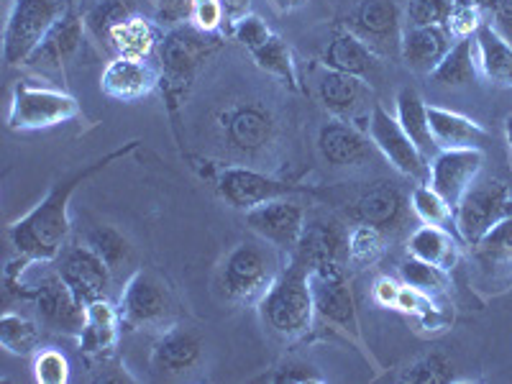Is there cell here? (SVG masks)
Wrapping results in <instances>:
<instances>
[{
  "instance_id": "cell-1",
  "label": "cell",
  "mask_w": 512,
  "mask_h": 384,
  "mask_svg": "<svg viewBox=\"0 0 512 384\" xmlns=\"http://www.w3.org/2000/svg\"><path fill=\"white\" fill-rule=\"evenodd\" d=\"M136 146H139V141H128V144L118 146L116 152L105 154L98 162L85 164V167L75 169L72 175L54 182L52 190L47 192V198L41 200L31 213H26L24 218H18L16 223L8 226V239H11L16 254L29 259V262H54V259H59V254L67 246V239H70V200L77 187L98 175L100 169H105L116 159L128 157Z\"/></svg>"
},
{
  "instance_id": "cell-2",
  "label": "cell",
  "mask_w": 512,
  "mask_h": 384,
  "mask_svg": "<svg viewBox=\"0 0 512 384\" xmlns=\"http://www.w3.org/2000/svg\"><path fill=\"white\" fill-rule=\"evenodd\" d=\"M223 47V39L218 34H205L192 24H182L169 29L162 36L157 49V70L159 88L169 105V113L175 116L177 108L185 103L187 93L195 85L200 67L205 59L213 57Z\"/></svg>"
},
{
  "instance_id": "cell-3",
  "label": "cell",
  "mask_w": 512,
  "mask_h": 384,
  "mask_svg": "<svg viewBox=\"0 0 512 384\" xmlns=\"http://www.w3.org/2000/svg\"><path fill=\"white\" fill-rule=\"evenodd\" d=\"M259 313H262L264 326L282 341L303 338L313 328L315 318L308 264L300 262L297 256H290L287 267H282L267 295L259 300Z\"/></svg>"
},
{
  "instance_id": "cell-4",
  "label": "cell",
  "mask_w": 512,
  "mask_h": 384,
  "mask_svg": "<svg viewBox=\"0 0 512 384\" xmlns=\"http://www.w3.org/2000/svg\"><path fill=\"white\" fill-rule=\"evenodd\" d=\"M282 272L280 249L269 241H241L228 251L221 267V290L236 305L259 303Z\"/></svg>"
},
{
  "instance_id": "cell-5",
  "label": "cell",
  "mask_w": 512,
  "mask_h": 384,
  "mask_svg": "<svg viewBox=\"0 0 512 384\" xmlns=\"http://www.w3.org/2000/svg\"><path fill=\"white\" fill-rule=\"evenodd\" d=\"M70 11V0H13L3 34V59L8 64H26L44 36Z\"/></svg>"
},
{
  "instance_id": "cell-6",
  "label": "cell",
  "mask_w": 512,
  "mask_h": 384,
  "mask_svg": "<svg viewBox=\"0 0 512 384\" xmlns=\"http://www.w3.org/2000/svg\"><path fill=\"white\" fill-rule=\"evenodd\" d=\"M507 218H512V187L495 177H477L454 208V226L469 246H477Z\"/></svg>"
},
{
  "instance_id": "cell-7",
  "label": "cell",
  "mask_w": 512,
  "mask_h": 384,
  "mask_svg": "<svg viewBox=\"0 0 512 384\" xmlns=\"http://www.w3.org/2000/svg\"><path fill=\"white\" fill-rule=\"evenodd\" d=\"M216 126L223 149L239 159L259 157L277 139V118L267 105L256 100L228 105L226 111L218 113Z\"/></svg>"
},
{
  "instance_id": "cell-8",
  "label": "cell",
  "mask_w": 512,
  "mask_h": 384,
  "mask_svg": "<svg viewBox=\"0 0 512 384\" xmlns=\"http://www.w3.org/2000/svg\"><path fill=\"white\" fill-rule=\"evenodd\" d=\"M118 313L126 331L164 328L175 318V297L167 282L152 269H139L128 277L118 300Z\"/></svg>"
},
{
  "instance_id": "cell-9",
  "label": "cell",
  "mask_w": 512,
  "mask_h": 384,
  "mask_svg": "<svg viewBox=\"0 0 512 384\" xmlns=\"http://www.w3.org/2000/svg\"><path fill=\"white\" fill-rule=\"evenodd\" d=\"M80 116V105L70 93L21 80L13 88L6 123L11 131H39Z\"/></svg>"
},
{
  "instance_id": "cell-10",
  "label": "cell",
  "mask_w": 512,
  "mask_h": 384,
  "mask_svg": "<svg viewBox=\"0 0 512 384\" xmlns=\"http://www.w3.org/2000/svg\"><path fill=\"white\" fill-rule=\"evenodd\" d=\"M310 292H313L315 315L341 328V331L359 336V315H356L354 295L346 282L341 262H323L308 269Z\"/></svg>"
},
{
  "instance_id": "cell-11",
  "label": "cell",
  "mask_w": 512,
  "mask_h": 384,
  "mask_svg": "<svg viewBox=\"0 0 512 384\" xmlns=\"http://www.w3.org/2000/svg\"><path fill=\"white\" fill-rule=\"evenodd\" d=\"M369 141L374 144L379 154H382L397 172L405 177H413L418 182H428V162L431 159L420 152L415 141L405 134V128L400 126L397 116H390L384 111V105L374 103L369 111L367 123Z\"/></svg>"
},
{
  "instance_id": "cell-12",
  "label": "cell",
  "mask_w": 512,
  "mask_h": 384,
  "mask_svg": "<svg viewBox=\"0 0 512 384\" xmlns=\"http://www.w3.org/2000/svg\"><path fill=\"white\" fill-rule=\"evenodd\" d=\"M216 190L228 205L236 210H251L256 205L269 203V200L287 198L292 192H300L292 182L274 180V177L256 172L251 167H241V164H228V167L218 169L216 175Z\"/></svg>"
},
{
  "instance_id": "cell-13",
  "label": "cell",
  "mask_w": 512,
  "mask_h": 384,
  "mask_svg": "<svg viewBox=\"0 0 512 384\" xmlns=\"http://www.w3.org/2000/svg\"><path fill=\"white\" fill-rule=\"evenodd\" d=\"M246 226L259 236V239L269 241L272 246L282 251V254H295L297 244L303 239L305 223V208L290 198H277L269 203L256 205V208L244 213Z\"/></svg>"
},
{
  "instance_id": "cell-14",
  "label": "cell",
  "mask_w": 512,
  "mask_h": 384,
  "mask_svg": "<svg viewBox=\"0 0 512 384\" xmlns=\"http://www.w3.org/2000/svg\"><path fill=\"white\" fill-rule=\"evenodd\" d=\"M484 167L482 149H438L428 162V185L451 208L459 205L464 192L477 182Z\"/></svg>"
},
{
  "instance_id": "cell-15",
  "label": "cell",
  "mask_w": 512,
  "mask_h": 384,
  "mask_svg": "<svg viewBox=\"0 0 512 384\" xmlns=\"http://www.w3.org/2000/svg\"><path fill=\"white\" fill-rule=\"evenodd\" d=\"M36 303L41 320L47 323L52 331L67 333V336H80L85 326V305L77 300L72 287L62 280V274H47L34 290L26 292Z\"/></svg>"
},
{
  "instance_id": "cell-16",
  "label": "cell",
  "mask_w": 512,
  "mask_h": 384,
  "mask_svg": "<svg viewBox=\"0 0 512 384\" xmlns=\"http://www.w3.org/2000/svg\"><path fill=\"white\" fill-rule=\"evenodd\" d=\"M57 272L62 274V280L72 287L82 305H90L95 300H105L108 290H111L113 272L108 264L95 254L93 246H70V249L59 254Z\"/></svg>"
},
{
  "instance_id": "cell-17",
  "label": "cell",
  "mask_w": 512,
  "mask_h": 384,
  "mask_svg": "<svg viewBox=\"0 0 512 384\" xmlns=\"http://www.w3.org/2000/svg\"><path fill=\"white\" fill-rule=\"evenodd\" d=\"M349 29L374 52H400L402 29L395 0H361L349 18Z\"/></svg>"
},
{
  "instance_id": "cell-18",
  "label": "cell",
  "mask_w": 512,
  "mask_h": 384,
  "mask_svg": "<svg viewBox=\"0 0 512 384\" xmlns=\"http://www.w3.org/2000/svg\"><path fill=\"white\" fill-rule=\"evenodd\" d=\"M159 85V70L149 59L113 57L100 77V90L111 100L134 103Z\"/></svg>"
},
{
  "instance_id": "cell-19",
  "label": "cell",
  "mask_w": 512,
  "mask_h": 384,
  "mask_svg": "<svg viewBox=\"0 0 512 384\" xmlns=\"http://www.w3.org/2000/svg\"><path fill=\"white\" fill-rule=\"evenodd\" d=\"M351 216L359 223L382 228L384 233L400 231L405 218H408V200L390 182H377L351 200Z\"/></svg>"
},
{
  "instance_id": "cell-20",
  "label": "cell",
  "mask_w": 512,
  "mask_h": 384,
  "mask_svg": "<svg viewBox=\"0 0 512 384\" xmlns=\"http://www.w3.org/2000/svg\"><path fill=\"white\" fill-rule=\"evenodd\" d=\"M203 364V341L187 328H167L152 349V369L167 377H182Z\"/></svg>"
},
{
  "instance_id": "cell-21",
  "label": "cell",
  "mask_w": 512,
  "mask_h": 384,
  "mask_svg": "<svg viewBox=\"0 0 512 384\" xmlns=\"http://www.w3.org/2000/svg\"><path fill=\"white\" fill-rule=\"evenodd\" d=\"M82 36H85V18L70 11L44 36L39 49L26 59V64L34 70H64L82 49Z\"/></svg>"
},
{
  "instance_id": "cell-22",
  "label": "cell",
  "mask_w": 512,
  "mask_h": 384,
  "mask_svg": "<svg viewBox=\"0 0 512 384\" xmlns=\"http://www.w3.org/2000/svg\"><path fill=\"white\" fill-rule=\"evenodd\" d=\"M369 134L349 121H328L318 131V152L331 167H356L372 154Z\"/></svg>"
},
{
  "instance_id": "cell-23",
  "label": "cell",
  "mask_w": 512,
  "mask_h": 384,
  "mask_svg": "<svg viewBox=\"0 0 512 384\" xmlns=\"http://www.w3.org/2000/svg\"><path fill=\"white\" fill-rule=\"evenodd\" d=\"M290 256H297L300 262L308 264V269L323 262L344 264V256L349 259V236L333 218H315L305 223L303 239Z\"/></svg>"
},
{
  "instance_id": "cell-24",
  "label": "cell",
  "mask_w": 512,
  "mask_h": 384,
  "mask_svg": "<svg viewBox=\"0 0 512 384\" xmlns=\"http://www.w3.org/2000/svg\"><path fill=\"white\" fill-rule=\"evenodd\" d=\"M446 26H410L402 31L400 57L418 75H431L454 44Z\"/></svg>"
},
{
  "instance_id": "cell-25",
  "label": "cell",
  "mask_w": 512,
  "mask_h": 384,
  "mask_svg": "<svg viewBox=\"0 0 512 384\" xmlns=\"http://www.w3.org/2000/svg\"><path fill=\"white\" fill-rule=\"evenodd\" d=\"M318 98L328 113L356 126L359 113L364 111V103H367V82L356 75L328 70L318 80Z\"/></svg>"
},
{
  "instance_id": "cell-26",
  "label": "cell",
  "mask_w": 512,
  "mask_h": 384,
  "mask_svg": "<svg viewBox=\"0 0 512 384\" xmlns=\"http://www.w3.org/2000/svg\"><path fill=\"white\" fill-rule=\"evenodd\" d=\"M123 331L121 313L111 300H95L85 305V326L80 331V349L88 356L111 354L118 344V336Z\"/></svg>"
},
{
  "instance_id": "cell-27",
  "label": "cell",
  "mask_w": 512,
  "mask_h": 384,
  "mask_svg": "<svg viewBox=\"0 0 512 384\" xmlns=\"http://www.w3.org/2000/svg\"><path fill=\"white\" fill-rule=\"evenodd\" d=\"M428 123H431V134L438 149H482L487 141L484 126L448 108L428 105Z\"/></svg>"
},
{
  "instance_id": "cell-28",
  "label": "cell",
  "mask_w": 512,
  "mask_h": 384,
  "mask_svg": "<svg viewBox=\"0 0 512 384\" xmlns=\"http://www.w3.org/2000/svg\"><path fill=\"white\" fill-rule=\"evenodd\" d=\"M323 64L328 70L346 72V75L369 77L379 67V54L369 47L367 41L359 39L354 31H338L323 54Z\"/></svg>"
},
{
  "instance_id": "cell-29",
  "label": "cell",
  "mask_w": 512,
  "mask_h": 384,
  "mask_svg": "<svg viewBox=\"0 0 512 384\" xmlns=\"http://www.w3.org/2000/svg\"><path fill=\"white\" fill-rule=\"evenodd\" d=\"M479 75L500 88H512V44L492 24H482L474 34Z\"/></svg>"
},
{
  "instance_id": "cell-30",
  "label": "cell",
  "mask_w": 512,
  "mask_h": 384,
  "mask_svg": "<svg viewBox=\"0 0 512 384\" xmlns=\"http://www.w3.org/2000/svg\"><path fill=\"white\" fill-rule=\"evenodd\" d=\"M162 36L164 34L159 31V24L144 16H131L111 31L108 47L116 52V57L149 59L159 49Z\"/></svg>"
},
{
  "instance_id": "cell-31",
  "label": "cell",
  "mask_w": 512,
  "mask_h": 384,
  "mask_svg": "<svg viewBox=\"0 0 512 384\" xmlns=\"http://www.w3.org/2000/svg\"><path fill=\"white\" fill-rule=\"evenodd\" d=\"M408 254L418 256L423 262L433 264V267L443 269V272H451V269L459 264V244L448 233V228L441 226H420L418 231L410 233L408 239Z\"/></svg>"
},
{
  "instance_id": "cell-32",
  "label": "cell",
  "mask_w": 512,
  "mask_h": 384,
  "mask_svg": "<svg viewBox=\"0 0 512 384\" xmlns=\"http://www.w3.org/2000/svg\"><path fill=\"white\" fill-rule=\"evenodd\" d=\"M479 77L477 64V47H474V36H464L451 44L446 57L438 62L436 70L431 72V80L441 88H464L469 82Z\"/></svg>"
},
{
  "instance_id": "cell-33",
  "label": "cell",
  "mask_w": 512,
  "mask_h": 384,
  "mask_svg": "<svg viewBox=\"0 0 512 384\" xmlns=\"http://www.w3.org/2000/svg\"><path fill=\"white\" fill-rule=\"evenodd\" d=\"M397 103V121L405 128V134L415 141L420 152L431 159L438 152L436 141L431 134V123H428V105L415 93L413 88H402L395 98Z\"/></svg>"
},
{
  "instance_id": "cell-34",
  "label": "cell",
  "mask_w": 512,
  "mask_h": 384,
  "mask_svg": "<svg viewBox=\"0 0 512 384\" xmlns=\"http://www.w3.org/2000/svg\"><path fill=\"white\" fill-rule=\"evenodd\" d=\"M0 344L13 356H34L41 344V328L31 318L6 310L0 318Z\"/></svg>"
},
{
  "instance_id": "cell-35",
  "label": "cell",
  "mask_w": 512,
  "mask_h": 384,
  "mask_svg": "<svg viewBox=\"0 0 512 384\" xmlns=\"http://www.w3.org/2000/svg\"><path fill=\"white\" fill-rule=\"evenodd\" d=\"M254 57L256 67L264 70L267 75L277 77L280 82H285L290 90H300V77H297V67H295V59H292L290 47H287L285 41L280 36L274 34L267 44L251 52Z\"/></svg>"
},
{
  "instance_id": "cell-36",
  "label": "cell",
  "mask_w": 512,
  "mask_h": 384,
  "mask_svg": "<svg viewBox=\"0 0 512 384\" xmlns=\"http://www.w3.org/2000/svg\"><path fill=\"white\" fill-rule=\"evenodd\" d=\"M88 246H93L95 254L108 264V269H111L113 274L121 272V269L128 267L131 259H134V249H131L128 239L113 226L93 228V231L88 233Z\"/></svg>"
},
{
  "instance_id": "cell-37",
  "label": "cell",
  "mask_w": 512,
  "mask_h": 384,
  "mask_svg": "<svg viewBox=\"0 0 512 384\" xmlns=\"http://www.w3.org/2000/svg\"><path fill=\"white\" fill-rule=\"evenodd\" d=\"M477 256L482 267L512 274V218L502 221L495 231H489L479 241Z\"/></svg>"
},
{
  "instance_id": "cell-38",
  "label": "cell",
  "mask_w": 512,
  "mask_h": 384,
  "mask_svg": "<svg viewBox=\"0 0 512 384\" xmlns=\"http://www.w3.org/2000/svg\"><path fill=\"white\" fill-rule=\"evenodd\" d=\"M410 210H413L418 221L425 223V226H454V208L428 182H418L415 190L410 192Z\"/></svg>"
},
{
  "instance_id": "cell-39",
  "label": "cell",
  "mask_w": 512,
  "mask_h": 384,
  "mask_svg": "<svg viewBox=\"0 0 512 384\" xmlns=\"http://www.w3.org/2000/svg\"><path fill=\"white\" fill-rule=\"evenodd\" d=\"M136 16L134 3L131 0H100L85 16V29L100 41V44H108L111 39V31L116 29L121 21Z\"/></svg>"
},
{
  "instance_id": "cell-40",
  "label": "cell",
  "mask_w": 512,
  "mask_h": 384,
  "mask_svg": "<svg viewBox=\"0 0 512 384\" xmlns=\"http://www.w3.org/2000/svg\"><path fill=\"white\" fill-rule=\"evenodd\" d=\"M400 277L402 282L413 290H418L425 297L443 295L448 290V272L433 267V264L423 262L418 256H408L405 262L400 264Z\"/></svg>"
},
{
  "instance_id": "cell-41",
  "label": "cell",
  "mask_w": 512,
  "mask_h": 384,
  "mask_svg": "<svg viewBox=\"0 0 512 384\" xmlns=\"http://www.w3.org/2000/svg\"><path fill=\"white\" fill-rule=\"evenodd\" d=\"M384 254V231L369 223H359L349 233V262L356 269H367Z\"/></svg>"
},
{
  "instance_id": "cell-42",
  "label": "cell",
  "mask_w": 512,
  "mask_h": 384,
  "mask_svg": "<svg viewBox=\"0 0 512 384\" xmlns=\"http://www.w3.org/2000/svg\"><path fill=\"white\" fill-rule=\"evenodd\" d=\"M454 379L451 364L446 356L441 354H428L423 359L413 361L410 367L402 369L400 382H413V384H446Z\"/></svg>"
},
{
  "instance_id": "cell-43",
  "label": "cell",
  "mask_w": 512,
  "mask_h": 384,
  "mask_svg": "<svg viewBox=\"0 0 512 384\" xmlns=\"http://www.w3.org/2000/svg\"><path fill=\"white\" fill-rule=\"evenodd\" d=\"M254 382H262V384H323L326 377L308 364V361H282L277 367L267 369L262 377H256Z\"/></svg>"
},
{
  "instance_id": "cell-44",
  "label": "cell",
  "mask_w": 512,
  "mask_h": 384,
  "mask_svg": "<svg viewBox=\"0 0 512 384\" xmlns=\"http://www.w3.org/2000/svg\"><path fill=\"white\" fill-rule=\"evenodd\" d=\"M34 377L39 384H64L70 379V361L57 349L36 351Z\"/></svg>"
},
{
  "instance_id": "cell-45",
  "label": "cell",
  "mask_w": 512,
  "mask_h": 384,
  "mask_svg": "<svg viewBox=\"0 0 512 384\" xmlns=\"http://www.w3.org/2000/svg\"><path fill=\"white\" fill-rule=\"evenodd\" d=\"M454 0H410V26H446Z\"/></svg>"
},
{
  "instance_id": "cell-46",
  "label": "cell",
  "mask_w": 512,
  "mask_h": 384,
  "mask_svg": "<svg viewBox=\"0 0 512 384\" xmlns=\"http://www.w3.org/2000/svg\"><path fill=\"white\" fill-rule=\"evenodd\" d=\"M231 34L233 39L239 41L244 49H249V52H256V49L262 47V44H267V41L274 36L272 29L264 24L262 18L254 16V13H246V16L236 18V21H233Z\"/></svg>"
},
{
  "instance_id": "cell-47",
  "label": "cell",
  "mask_w": 512,
  "mask_h": 384,
  "mask_svg": "<svg viewBox=\"0 0 512 384\" xmlns=\"http://www.w3.org/2000/svg\"><path fill=\"white\" fill-rule=\"evenodd\" d=\"M192 0H154V13H157V24L159 26H175L187 24L192 18Z\"/></svg>"
},
{
  "instance_id": "cell-48",
  "label": "cell",
  "mask_w": 512,
  "mask_h": 384,
  "mask_svg": "<svg viewBox=\"0 0 512 384\" xmlns=\"http://www.w3.org/2000/svg\"><path fill=\"white\" fill-rule=\"evenodd\" d=\"M223 16H226V11H223V3H221V0H208V3H195V6H192L190 24L195 26V29L205 31V34H216L218 26L223 24Z\"/></svg>"
},
{
  "instance_id": "cell-49",
  "label": "cell",
  "mask_w": 512,
  "mask_h": 384,
  "mask_svg": "<svg viewBox=\"0 0 512 384\" xmlns=\"http://www.w3.org/2000/svg\"><path fill=\"white\" fill-rule=\"evenodd\" d=\"M402 287H405V282H397L392 280V277H379V280L374 282V300H377L382 308H397Z\"/></svg>"
},
{
  "instance_id": "cell-50",
  "label": "cell",
  "mask_w": 512,
  "mask_h": 384,
  "mask_svg": "<svg viewBox=\"0 0 512 384\" xmlns=\"http://www.w3.org/2000/svg\"><path fill=\"white\" fill-rule=\"evenodd\" d=\"M492 18H495V29L505 36L512 44V0H492Z\"/></svg>"
},
{
  "instance_id": "cell-51",
  "label": "cell",
  "mask_w": 512,
  "mask_h": 384,
  "mask_svg": "<svg viewBox=\"0 0 512 384\" xmlns=\"http://www.w3.org/2000/svg\"><path fill=\"white\" fill-rule=\"evenodd\" d=\"M221 3H223V11H226V16L231 18V21L246 16L251 6V0H221Z\"/></svg>"
},
{
  "instance_id": "cell-52",
  "label": "cell",
  "mask_w": 512,
  "mask_h": 384,
  "mask_svg": "<svg viewBox=\"0 0 512 384\" xmlns=\"http://www.w3.org/2000/svg\"><path fill=\"white\" fill-rule=\"evenodd\" d=\"M308 0H272L274 8H280V11H297V8H303Z\"/></svg>"
},
{
  "instance_id": "cell-53",
  "label": "cell",
  "mask_w": 512,
  "mask_h": 384,
  "mask_svg": "<svg viewBox=\"0 0 512 384\" xmlns=\"http://www.w3.org/2000/svg\"><path fill=\"white\" fill-rule=\"evenodd\" d=\"M505 139H507V146L512 149V113L505 118Z\"/></svg>"
},
{
  "instance_id": "cell-54",
  "label": "cell",
  "mask_w": 512,
  "mask_h": 384,
  "mask_svg": "<svg viewBox=\"0 0 512 384\" xmlns=\"http://www.w3.org/2000/svg\"><path fill=\"white\" fill-rule=\"evenodd\" d=\"M192 3H208V0H192Z\"/></svg>"
},
{
  "instance_id": "cell-55",
  "label": "cell",
  "mask_w": 512,
  "mask_h": 384,
  "mask_svg": "<svg viewBox=\"0 0 512 384\" xmlns=\"http://www.w3.org/2000/svg\"><path fill=\"white\" fill-rule=\"evenodd\" d=\"M70 3H72V0H70Z\"/></svg>"
}]
</instances>
